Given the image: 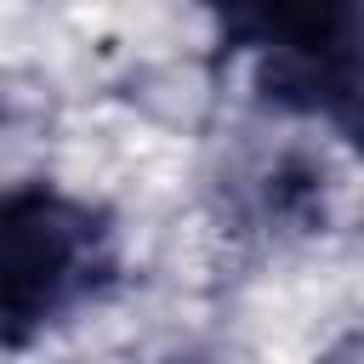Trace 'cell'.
Here are the masks:
<instances>
[{
  "label": "cell",
  "instance_id": "obj_1",
  "mask_svg": "<svg viewBox=\"0 0 364 364\" xmlns=\"http://www.w3.org/2000/svg\"><path fill=\"white\" fill-rule=\"evenodd\" d=\"M216 40L262 63V85L364 148V0H205Z\"/></svg>",
  "mask_w": 364,
  "mask_h": 364
},
{
  "label": "cell",
  "instance_id": "obj_2",
  "mask_svg": "<svg viewBox=\"0 0 364 364\" xmlns=\"http://www.w3.org/2000/svg\"><path fill=\"white\" fill-rule=\"evenodd\" d=\"M114 279V228L46 182L0 193V341L28 347Z\"/></svg>",
  "mask_w": 364,
  "mask_h": 364
}]
</instances>
